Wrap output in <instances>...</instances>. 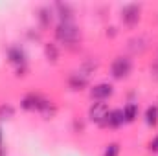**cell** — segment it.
<instances>
[{"mask_svg":"<svg viewBox=\"0 0 158 156\" xmlns=\"http://www.w3.org/2000/svg\"><path fill=\"white\" fill-rule=\"evenodd\" d=\"M55 35H57V39L61 40V42H74V40H77V37H79V30L74 22L63 20V22L57 26Z\"/></svg>","mask_w":158,"mask_h":156,"instance_id":"1","label":"cell"},{"mask_svg":"<svg viewBox=\"0 0 158 156\" xmlns=\"http://www.w3.org/2000/svg\"><path fill=\"white\" fill-rule=\"evenodd\" d=\"M109 105L103 103V101H98L90 107L88 110V117L94 121V123H107V116H109Z\"/></svg>","mask_w":158,"mask_h":156,"instance_id":"2","label":"cell"},{"mask_svg":"<svg viewBox=\"0 0 158 156\" xmlns=\"http://www.w3.org/2000/svg\"><path fill=\"white\" fill-rule=\"evenodd\" d=\"M110 72L116 79H121V77H127L129 72H131V61L127 57H116L112 66H110Z\"/></svg>","mask_w":158,"mask_h":156,"instance_id":"3","label":"cell"},{"mask_svg":"<svg viewBox=\"0 0 158 156\" xmlns=\"http://www.w3.org/2000/svg\"><path fill=\"white\" fill-rule=\"evenodd\" d=\"M90 96L94 99H98V101H103V99H107V97L112 96V86L109 83H99V84H96L90 90Z\"/></svg>","mask_w":158,"mask_h":156,"instance_id":"4","label":"cell"},{"mask_svg":"<svg viewBox=\"0 0 158 156\" xmlns=\"http://www.w3.org/2000/svg\"><path fill=\"white\" fill-rule=\"evenodd\" d=\"M138 13H140V7H138L136 4H129V6H125L123 11H121L123 20H125L127 24H134V22L138 20V17H140Z\"/></svg>","mask_w":158,"mask_h":156,"instance_id":"5","label":"cell"},{"mask_svg":"<svg viewBox=\"0 0 158 156\" xmlns=\"http://www.w3.org/2000/svg\"><path fill=\"white\" fill-rule=\"evenodd\" d=\"M125 121V117H123V110H110L109 112V116H107V123L110 125V127H118Z\"/></svg>","mask_w":158,"mask_h":156,"instance_id":"6","label":"cell"},{"mask_svg":"<svg viewBox=\"0 0 158 156\" xmlns=\"http://www.w3.org/2000/svg\"><path fill=\"white\" fill-rule=\"evenodd\" d=\"M136 116H138V107H136L134 103H131V105H127V107L123 109V117H125V121H134Z\"/></svg>","mask_w":158,"mask_h":156,"instance_id":"7","label":"cell"},{"mask_svg":"<svg viewBox=\"0 0 158 156\" xmlns=\"http://www.w3.org/2000/svg\"><path fill=\"white\" fill-rule=\"evenodd\" d=\"M145 121H147V125H156V121H158V107L156 105H153V107L147 109V112H145Z\"/></svg>","mask_w":158,"mask_h":156,"instance_id":"8","label":"cell"},{"mask_svg":"<svg viewBox=\"0 0 158 156\" xmlns=\"http://www.w3.org/2000/svg\"><path fill=\"white\" fill-rule=\"evenodd\" d=\"M9 57H11L13 63H24V53H22L19 48H13V50L9 51Z\"/></svg>","mask_w":158,"mask_h":156,"instance_id":"9","label":"cell"},{"mask_svg":"<svg viewBox=\"0 0 158 156\" xmlns=\"http://www.w3.org/2000/svg\"><path fill=\"white\" fill-rule=\"evenodd\" d=\"M13 116V107L9 105H2L0 107V119H7V117Z\"/></svg>","mask_w":158,"mask_h":156,"instance_id":"10","label":"cell"},{"mask_svg":"<svg viewBox=\"0 0 158 156\" xmlns=\"http://www.w3.org/2000/svg\"><path fill=\"white\" fill-rule=\"evenodd\" d=\"M119 154V145L118 143H110L107 149H105V153L103 156H118Z\"/></svg>","mask_w":158,"mask_h":156,"instance_id":"11","label":"cell"},{"mask_svg":"<svg viewBox=\"0 0 158 156\" xmlns=\"http://www.w3.org/2000/svg\"><path fill=\"white\" fill-rule=\"evenodd\" d=\"M149 149H151V151H158V136H155V138L151 140V143H149Z\"/></svg>","mask_w":158,"mask_h":156,"instance_id":"12","label":"cell"},{"mask_svg":"<svg viewBox=\"0 0 158 156\" xmlns=\"http://www.w3.org/2000/svg\"><path fill=\"white\" fill-rule=\"evenodd\" d=\"M0 154H2V130H0Z\"/></svg>","mask_w":158,"mask_h":156,"instance_id":"13","label":"cell"}]
</instances>
